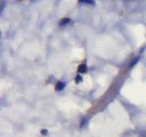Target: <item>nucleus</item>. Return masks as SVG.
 Here are the masks:
<instances>
[{
	"mask_svg": "<svg viewBox=\"0 0 146 137\" xmlns=\"http://www.w3.org/2000/svg\"><path fill=\"white\" fill-rule=\"evenodd\" d=\"M65 85L66 84L64 82H58L57 85H56V90H57V91H62V90L64 89Z\"/></svg>",
	"mask_w": 146,
	"mask_h": 137,
	"instance_id": "1",
	"label": "nucleus"
},
{
	"mask_svg": "<svg viewBox=\"0 0 146 137\" xmlns=\"http://www.w3.org/2000/svg\"><path fill=\"white\" fill-rule=\"evenodd\" d=\"M86 70H87V67L84 64H82V65L79 67V71L81 72V73H84V72H86Z\"/></svg>",
	"mask_w": 146,
	"mask_h": 137,
	"instance_id": "2",
	"label": "nucleus"
},
{
	"mask_svg": "<svg viewBox=\"0 0 146 137\" xmlns=\"http://www.w3.org/2000/svg\"><path fill=\"white\" fill-rule=\"evenodd\" d=\"M69 18H63L61 20V22H60V26H64V25H67L69 22Z\"/></svg>",
	"mask_w": 146,
	"mask_h": 137,
	"instance_id": "3",
	"label": "nucleus"
},
{
	"mask_svg": "<svg viewBox=\"0 0 146 137\" xmlns=\"http://www.w3.org/2000/svg\"><path fill=\"white\" fill-rule=\"evenodd\" d=\"M82 80V78H81V76H77V78H76V82L79 83L80 81Z\"/></svg>",
	"mask_w": 146,
	"mask_h": 137,
	"instance_id": "4",
	"label": "nucleus"
},
{
	"mask_svg": "<svg viewBox=\"0 0 146 137\" xmlns=\"http://www.w3.org/2000/svg\"><path fill=\"white\" fill-rule=\"evenodd\" d=\"M41 134H47L48 131L47 130H42V131H41Z\"/></svg>",
	"mask_w": 146,
	"mask_h": 137,
	"instance_id": "5",
	"label": "nucleus"
}]
</instances>
